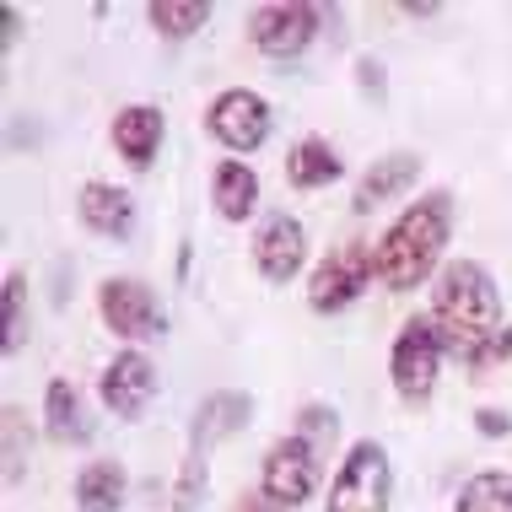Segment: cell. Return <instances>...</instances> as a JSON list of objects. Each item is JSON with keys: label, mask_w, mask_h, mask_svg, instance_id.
<instances>
[{"label": "cell", "mask_w": 512, "mask_h": 512, "mask_svg": "<svg viewBox=\"0 0 512 512\" xmlns=\"http://www.w3.org/2000/svg\"><path fill=\"white\" fill-rule=\"evenodd\" d=\"M0 437H6V486H17L27 475V459H33V421H27L22 405H6L0 415Z\"/></svg>", "instance_id": "7402d4cb"}, {"label": "cell", "mask_w": 512, "mask_h": 512, "mask_svg": "<svg viewBox=\"0 0 512 512\" xmlns=\"http://www.w3.org/2000/svg\"><path fill=\"white\" fill-rule=\"evenodd\" d=\"M146 22H151V33H162V38H195L205 22H211V0H151L146 6Z\"/></svg>", "instance_id": "ffe728a7"}, {"label": "cell", "mask_w": 512, "mask_h": 512, "mask_svg": "<svg viewBox=\"0 0 512 512\" xmlns=\"http://www.w3.org/2000/svg\"><path fill=\"white\" fill-rule=\"evenodd\" d=\"M297 432L308 437L313 448H318V442H335V432H340V415L329 410V405H302V410H297Z\"/></svg>", "instance_id": "d4e9b609"}, {"label": "cell", "mask_w": 512, "mask_h": 512, "mask_svg": "<svg viewBox=\"0 0 512 512\" xmlns=\"http://www.w3.org/2000/svg\"><path fill=\"white\" fill-rule=\"evenodd\" d=\"M502 362H512V324H502V335L480 351V362L469 367V372H486V367H502Z\"/></svg>", "instance_id": "83f0119b"}, {"label": "cell", "mask_w": 512, "mask_h": 512, "mask_svg": "<svg viewBox=\"0 0 512 512\" xmlns=\"http://www.w3.org/2000/svg\"><path fill=\"white\" fill-rule=\"evenodd\" d=\"M415 184H421V151H389V157H378L362 178H356L351 211H356V216H372L378 205L410 195Z\"/></svg>", "instance_id": "5bb4252c"}, {"label": "cell", "mask_w": 512, "mask_h": 512, "mask_svg": "<svg viewBox=\"0 0 512 512\" xmlns=\"http://www.w3.org/2000/svg\"><path fill=\"white\" fill-rule=\"evenodd\" d=\"M345 173L340 151L324 141V135H302V141L286 151V184L302 189V195H313V189H329L335 178Z\"/></svg>", "instance_id": "e0dca14e"}, {"label": "cell", "mask_w": 512, "mask_h": 512, "mask_svg": "<svg viewBox=\"0 0 512 512\" xmlns=\"http://www.w3.org/2000/svg\"><path fill=\"white\" fill-rule=\"evenodd\" d=\"M318 491V448L302 432H286L265 448V464H259V496L281 512L308 507Z\"/></svg>", "instance_id": "8992f818"}, {"label": "cell", "mask_w": 512, "mask_h": 512, "mask_svg": "<svg viewBox=\"0 0 512 512\" xmlns=\"http://www.w3.org/2000/svg\"><path fill=\"white\" fill-rule=\"evenodd\" d=\"M27 275L22 270H6V292H0V302H6V335H0V351L17 356L27 345Z\"/></svg>", "instance_id": "603a6c76"}, {"label": "cell", "mask_w": 512, "mask_h": 512, "mask_svg": "<svg viewBox=\"0 0 512 512\" xmlns=\"http://www.w3.org/2000/svg\"><path fill=\"white\" fill-rule=\"evenodd\" d=\"M475 432L486 437V442H502V437H512V415L496 410V405H480L475 410Z\"/></svg>", "instance_id": "484cf974"}, {"label": "cell", "mask_w": 512, "mask_h": 512, "mask_svg": "<svg viewBox=\"0 0 512 512\" xmlns=\"http://www.w3.org/2000/svg\"><path fill=\"white\" fill-rule=\"evenodd\" d=\"M453 512H512V475L507 469L469 475L459 486V496H453Z\"/></svg>", "instance_id": "44dd1931"}, {"label": "cell", "mask_w": 512, "mask_h": 512, "mask_svg": "<svg viewBox=\"0 0 512 512\" xmlns=\"http://www.w3.org/2000/svg\"><path fill=\"white\" fill-rule=\"evenodd\" d=\"M211 205H216L221 221L243 227V221L259 211V173L248 168V162H238V157L216 162V173H211Z\"/></svg>", "instance_id": "2e32d148"}, {"label": "cell", "mask_w": 512, "mask_h": 512, "mask_svg": "<svg viewBox=\"0 0 512 512\" xmlns=\"http://www.w3.org/2000/svg\"><path fill=\"white\" fill-rule=\"evenodd\" d=\"M302 265H308V227L292 211H275L259 221L254 232V270L265 275L270 286H292Z\"/></svg>", "instance_id": "8fae6325"}, {"label": "cell", "mask_w": 512, "mask_h": 512, "mask_svg": "<svg viewBox=\"0 0 512 512\" xmlns=\"http://www.w3.org/2000/svg\"><path fill=\"white\" fill-rule=\"evenodd\" d=\"M130 496V475L114 459H92L76 475V512H119Z\"/></svg>", "instance_id": "d6986e66"}, {"label": "cell", "mask_w": 512, "mask_h": 512, "mask_svg": "<svg viewBox=\"0 0 512 512\" xmlns=\"http://www.w3.org/2000/svg\"><path fill=\"white\" fill-rule=\"evenodd\" d=\"M356 87H362L367 98H378V103H383V92H389V81H383V60L362 54V60H356Z\"/></svg>", "instance_id": "4316f807"}, {"label": "cell", "mask_w": 512, "mask_h": 512, "mask_svg": "<svg viewBox=\"0 0 512 512\" xmlns=\"http://www.w3.org/2000/svg\"><path fill=\"white\" fill-rule=\"evenodd\" d=\"M0 22H6V33H0V44H17V33H22V11L17 6H0Z\"/></svg>", "instance_id": "f1b7e54d"}, {"label": "cell", "mask_w": 512, "mask_h": 512, "mask_svg": "<svg viewBox=\"0 0 512 512\" xmlns=\"http://www.w3.org/2000/svg\"><path fill=\"white\" fill-rule=\"evenodd\" d=\"M98 318L108 335H119L130 345L168 335V308H162V297L151 292V281H141V275H108L98 286Z\"/></svg>", "instance_id": "5b68a950"}, {"label": "cell", "mask_w": 512, "mask_h": 512, "mask_svg": "<svg viewBox=\"0 0 512 512\" xmlns=\"http://www.w3.org/2000/svg\"><path fill=\"white\" fill-rule=\"evenodd\" d=\"M432 318L442 329L448 356L464 367L480 362V351L502 335V286L480 259H448L432 281Z\"/></svg>", "instance_id": "6da1fadb"}, {"label": "cell", "mask_w": 512, "mask_h": 512, "mask_svg": "<svg viewBox=\"0 0 512 512\" xmlns=\"http://www.w3.org/2000/svg\"><path fill=\"white\" fill-rule=\"evenodd\" d=\"M205 459L200 453H189L184 459V469H178V491H173V512H195L200 507V496H205Z\"/></svg>", "instance_id": "cb8c5ba5"}, {"label": "cell", "mask_w": 512, "mask_h": 512, "mask_svg": "<svg viewBox=\"0 0 512 512\" xmlns=\"http://www.w3.org/2000/svg\"><path fill=\"white\" fill-rule=\"evenodd\" d=\"M157 394H162V372L146 351H135V345L114 351L98 372V399L114 421H141Z\"/></svg>", "instance_id": "30bf717a"}, {"label": "cell", "mask_w": 512, "mask_h": 512, "mask_svg": "<svg viewBox=\"0 0 512 512\" xmlns=\"http://www.w3.org/2000/svg\"><path fill=\"white\" fill-rule=\"evenodd\" d=\"M442 356H448V345H442L437 318L432 313H410L405 324H399V335H394V351H389L394 394L405 399L410 410L432 405L437 378H442Z\"/></svg>", "instance_id": "3957f363"}, {"label": "cell", "mask_w": 512, "mask_h": 512, "mask_svg": "<svg viewBox=\"0 0 512 512\" xmlns=\"http://www.w3.org/2000/svg\"><path fill=\"white\" fill-rule=\"evenodd\" d=\"M162 135H168V119H162V108H151V103L119 108L114 124H108V141H114V151H119L124 162H130L135 173H146L151 162H157Z\"/></svg>", "instance_id": "9a60e30c"}, {"label": "cell", "mask_w": 512, "mask_h": 512, "mask_svg": "<svg viewBox=\"0 0 512 512\" xmlns=\"http://www.w3.org/2000/svg\"><path fill=\"white\" fill-rule=\"evenodd\" d=\"M372 281H378V259H372V243L351 238V243L329 248V254L313 265V275H308V308L324 313V318H329V313H345Z\"/></svg>", "instance_id": "ba28073f"}, {"label": "cell", "mask_w": 512, "mask_h": 512, "mask_svg": "<svg viewBox=\"0 0 512 512\" xmlns=\"http://www.w3.org/2000/svg\"><path fill=\"white\" fill-rule=\"evenodd\" d=\"M394 507V464L378 437H362L345 448V459L329 480L324 512H389Z\"/></svg>", "instance_id": "277c9868"}, {"label": "cell", "mask_w": 512, "mask_h": 512, "mask_svg": "<svg viewBox=\"0 0 512 512\" xmlns=\"http://www.w3.org/2000/svg\"><path fill=\"white\" fill-rule=\"evenodd\" d=\"M399 11H405V17H442V6H437V0H405V6H399Z\"/></svg>", "instance_id": "f546056e"}, {"label": "cell", "mask_w": 512, "mask_h": 512, "mask_svg": "<svg viewBox=\"0 0 512 512\" xmlns=\"http://www.w3.org/2000/svg\"><path fill=\"white\" fill-rule=\"evenodd\" d=\"M76 221L92 232V238L130 243L135 238V200H130V189L103 184V178H87V184L76 189Z\"/></svg>", "instance_id": "7c38bea8"}, {"label": "cell", "mask_w": 512, "mask_h": 512, "mask_svg": "<svg viewBox=\"0 0 512 512\" xmlns=\"http://www.w3.org/2000/svg\"><path fill=\"white\" fill-rule=\"evenodd\" d=\"M44 432H49V442H60V448H76V442L92 437L87 405H81L71 378H49V389H44Z\"/></svg>", "instance_id": "ac0fdd59"}, {"label": "cell", "mask_w": 512, "mask_h": 512, "mask_svg": "<svg viewBox=\"0 0 512 512\" xmlns=\"http://www.w3.org/2000/svg\"><path fill=\"white\" fill-rule=\"evenodd\" d=\"M232 512H281V507H270L265 496L254 491V496H238V507H232Z\"/></svg>", "instance_id": "4dcf8cb0"}, {"label": "cell", "mask_w": 512, "mask_h": 512, "mask_svg": "<svg viewBox=\"0 0 512 512\" xmlns=\"http://www.w3.org/2000/svg\"><path fill=\"white\" fill-rule=\"evenodd\" d=\"M248 421H254V399H248L243 389H216V394H205L200 405H195V421H189V453H200V459H205L216 442L238 437Z\"/></svg>", "instance_id": "4fadbf2b"}, {"label": "cell", "mask_w": 512, "mask_h": 512, "mask_svg": "<svg viewBox=\"0 0 512 512\" xmlns=\"http://www.w3.org/2000/svg\"><path fill=\"white\" fill-rule=\"evenodd\" d=\"M453 238V195L448 189H426L421 200H410L405 211L389 221L372 259H378V286L383 292H415L421 281H432L442 270V248Z\"/></svg>", "instance_id": "7a4b0ae2"}, {"label": "cell", "mask_w": 512, "mask_h": 512, "mask_svg": "<svg viewBox=\"0 0 512 512\" xmlns=\"http://www.w3.org/2000/svg\"><path fill=\"white\" fill-rule=\"evenodd\" d=\"M318 27H324V6L313 0H270V6L248 11V44L265 60H302L313 49Z\"/></svg>", "instance_id": "52a82bcc"}, {"label": "cell", "mask_w": 512, "mask_h": 512, "mask_svg": "<svg viewBox=\"0 0 512 512\" xmlns=\"http://www.w3.org/2000/svg\"><path fill=\"white\" fill-rule=\"evenodd\" d=\"M270 130H275V114L254 87H227L211 98V108H205V135H211L216 146H227L232 157H254V151L270 141Z\"/></svg>", "instance_id": "9c48e42d"}]
</instances>
